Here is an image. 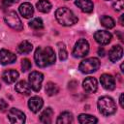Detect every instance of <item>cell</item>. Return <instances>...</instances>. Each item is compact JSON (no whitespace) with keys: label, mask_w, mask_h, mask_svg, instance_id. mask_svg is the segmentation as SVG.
<instances>
[{"label":"cell","mask_w":124,"mask_h":124,"mask_svg":"<svg viewBox=\"0 0 124 124\" xmlns=\"http://www.w3.org/2000/svg\"><path fill=\"white\" fill-rule=\"evenodd\" d=\"M55 18L63 26H71L78 22V16L68 8H58L55 12Z\"/></svg>","instance_id":"cell-2"},{"label":"cell","mask_w":124,"mask_h":124,"mask_svg":"<svg viewBox=\"0 0 124 124\" xmlns=\"http://www.w3.org/2000/svg\"><path fill=\"white\" fill-rule=\"evenodd\" d=\"M53 110L51 108H46L41 114H40V121L44 124H50L52 121Z\"/></svg>","instance_id":"cell-19"},{"label":"cell","mask_w":124,"mask_h":124,"mask_svg":"<svg viewBox=\"0 0 124 124\" xmlns=\"http://www.w3.org/2000/svg\"><path fill=\"white\" fill-rule=\"evenodd\" d=\"M100 81L103 87L107 90H113L115 88V80L114 78L109 74H103L100 77Z\"/></svg>","instance_id":"cell-11"},{"label":"cell","mask_w":124,"mask_h":124,"mask_svg":"<svg viewBox=\"0 0 124 124\" xmlns=\"http://www.w3.org/2000/svg\"><path fill=\"white\" fill-rule=\"evenodd\" d=\"M68 57V52L64 46V45L62 44V46H59V59L60 60H66Z\"/></svg>","instance_id":"cell-27"},{"label":"cell","mask_w":124,"mask_h":124,"mask_svg":"<svg viewBox=\"0 0 124 124\" xmlns=\"http://www.w3.org/2000/svg\"><path fill=\"white\" fill-rule=\"evenodd\" d=\"M89 52V44L85 39H79L73 49V55L77 58L84 57Z\"/></svg>","instance_id":"cell-6"},{"label":"cell","mask_w":124,"mask_h":124,"mask_svg":"<svg viewBox=\"0 0 124 124\" xmlns=\"http://www.w3.org/2000/svg\"><path fill=\"white\" fill-rule=\"evenodd\" d=\"M75 4L84 13H91L94 9L93 2L90 0H76Z\"/></svg>","instance_id":"cell-17"},{"label":"cell","mask_w":124,"mask_h":124,"mask_svg":"<svg viewBox=\"0 0 124 124\" xmlns=\"http://www.w3.org/2000/svg\"><path fill=\"white\" fill-rule=\"evenodd\" d=\"M34 59L37 66L41 68H45L54 64L56 57L54 50L50 46H45V47L39 46L35 51Z\"/></svg>","instance_id":"cell-1"},{"label":"cell","mask_w":124,"mask_h":124,"mask_svg":"<svg viewBox=\"0 0 124 124\" xmlns=\"http://www.w3.org/2000/svg\"><path fill=\"white\" fill-rule=\"evenodd\" d=\"M73 121H74L73 114L71 112L64 111L59 114V116L56 120V123L57 124H70V123H73Z\"/></svg>","instance_id":"cell-20"},{"label":"cell","mask_w":124,"mask_h":124,"mask_svg":"<svg viewBox=\"0 0 124 124\" xmlns=\"http://www.w3.org/2000/svg\"><path fill=\"white\" fill-rule=\"evenodd\" d=\"M7 108H8V104H7V102L4 101L3 99H0V110H1V111H4Z\"/></svg>","instance_id":"cell-31"},{"label":"cell","mask_w":124,"mask_h":124,"mask_svg":"<svg viewBox=\"0 0 124 124\" xmlns=\"http://www.w3.org/2000/svg\"><path fill=\"white\" fill-rule=\"evenodd\" d=\"M0 88H1V84H0Z\"/></svg>","instance_id":"cell-36"},{"label":"cell","mask_w":124,"mask_h":124,"mask_svg":"<svg viewBox=\"0 0 124 124\" xmlns=\"http://www.w3.org/2000/svg\"><path fill=\"white\" fill-rule=\"evenodd\" d=\"M100 20H101L102 25L105 26L106 28H108V29L113 28L114 25H115V21L113 20V18L108 16H102Z\"/></svg>","instance_id":"cell-24"},{"label":"cell","mask_w":124,"mask_h":124,"mask_svg":"<svg viewBox=\"0 0 124 124\" xmlns=\"http://www.w3.org/2000/svg\"><path fill=\"white\" fill-rule=\"evenodd\" d=\"M82 86H83V89L87 93H94V92H96V90L98 88V83H97V80L95 78L88 77L83 80Z\"/></svg>","instance_id":"cell-13"},{"label":"cell","mask_w":124,"mask_h":124,"mask_svg":"<svg viewBox=\"0 0 124 124\" xmlns=\"http://www.w3.org/2000/svg\"><path fill=\"white\" fill-rule=\"evenodd\" d=\"M4 19H5V22L13 29L16 30V31H20L23 29V25H22V22L20 20V18L18 17L17 14L14 11H11V12H8L5 16H4Z\"/></svg>","instance_id":"cell-5"},{"label":"cell","mask_w":124,"mask_h":124,"mask_svg":"<svg viewBox=\"0 0 124 124\" xmlns=\"http://www.w3.org/2000/svg\"><path fill=\"white\" fill-rule=\"evenodd\" d=\"M123 94H121L120 95V97H119V104H120V107L121 108H124V103H123Z\"/></svg>","instance_id":"cell-32"},{"label":"cell","mask_w":124,"mask_h":124,"mask_svg":"<svg viewBox=\"0 0 124 124\" xmlns=\"http://www.w3.org/2000/svg\"><path fill=\"white\" fill-rule=\"evenodd\" d=\"M19 0H3V4L5 7H9V6H12L16 3H17Z\"/></svg>","instance_id":"cell-30"},{"label":"cell","mask_w":124,"mask_h":124,"mask_svg":"<svg viewBox=\"0 0 124 124\" xmlns=\"http://www.w3.org/2000/svg\"><path fill=\"white\" fill-rule=\"evenodd\" d=\"M32 48H33V46L31 43H29L28 41H23L17 46V52L20 54H27L31 52Z\"/></svg>","instance_id":"cell-22"},{"label":"cell","mask_w":124,"mask_h":124,"mask_svg":"<svg viewBox=\"0 0 124 124\" xmlns=\"http://www.w3.org/2000/svg\"><path fill=\"white\" fill-rule=\"evenodd\" d=\"M123 17H124V15H122L121 16H120V18H119V22H120V24L121 25H123L124 23H123Z\"/></svg>","instance_id":"cell-34"},{"label":"cell","mask_w":124,"mask_h":124,"mask_svg":"<svg viewBox=\"0 0 124 124\" xmlns=\"http://www.w3.org/2000/svg\"><path fill=\"white\" fill-rule=\"evenodd\" d=\"M36 7L38 11L42 13H48L51 10V4L48 0H39V2L36 4Z\"/></svg>","instance_id":"cell-23"},{"label":"cell","mask_w":124,"mask_h":124,"mask_svg":"<svg viewBox=\"0 0 124 124\" xmlns=\"http://www.w3.org/2000/svg\"><path fill=\"white\" fill-rule=\"evenodd\" d=\"M120 69H121V71H122V72H124V70H123V64H121V65H120Z\"/></svg>","instance_id":"cell-35"},{"label":"cell","mask_w":124,"mask_h":124,"mask_svg":"<svg viewBox=\"0 0 124 124\" xmlns=\"http://www.w3.org/2000/svg\"><path fill=\"white\" fill-rule=\"evenodd\" d=\"M29 26H30L32 29L38 30V29H42V28L44 27V23H43L42 18L36 17V18H33V19L29 22Z\"/></svg>","instance_id":"cell-26"},{"label":"cell","mask_w":124,"mask_h":124,"mask_svg":"<svg viewBox=\"0 0 124 124\" xmlns=\"http://www.w3.org/2000/svg\"><path fill=\"white\" fill-rule=\"evenodd\" d=\"M44 80V75L40 72H32L29 75V85L31 87V89H33L34 91L38 92L40 91L41 87H42V82Z\"/></svg>","instance_id":"cell-7"},{"label":"cell","mask_w":124,"mask_h":124,"mask_svg":"<svg viewBox=\"0 0 124 124\" xmlns=\"http://www.w3.org/2000/svg\"><path fill=\"white\" fill-rule=\"evenodd\" d=\"M98 108L99 111L105 115V116H108L113 114L116 111V105L115 102L113 101L112 98L108 97V96H103L98 100Z\"/></svg>","instance_id":"cell-3"},{"label":"cell","mask_w":124,"mask_h":124,"mask_svg":"<svg viewBox=\"0 0 124 124\" xmlns=\"http://www.w3.org/2000/svg\"><path fill=\"white\" fill-rule=\"evenodd\" d=\"M31 62L29 59L25 58V59H22L21 61V68H22V72H27L28 70L31 69Z\"/></svg>","instance_id":"cell-28"},{"label":"cell","mask_w":124,"mask_h":124,"mask_svg":"<svg viewBox=\"0 0 124 124\" xmlns=\"http://www.w3.org/2000/svg\"><path fill=\"white\" fill-rule=\"evenodd\" d=\"M16 60V56L15 53L11 52L8 49H1L0 50V64L2 65H8L11 63H14Z\"/></svg>","instance_id":"cell-10"},{"label":"cell","mask_w":124,"mask_h":124,"mask_svg":"<svg viewBox=\"0 0 124 124\" xmlns=\"http://www.w3.org/2000/svg\"><path fill=\"white\" fill-rule=\"evenodd\" d=\"M112 7L115 11H122L123 10V0H116L112 4Z\"/></svg>","instance_id":"cell-29"},{"label":"cell","mask_w":124,"mask_h":124,"mask_svg":"<svg viewBox=\"0 0 124 124\" xmlns=\"http://www.w3.org/2000/svg\"><path fill=\"white\" fill-rule=\"evenodd\" d=\"M16 91L22 95H30L31 87L25 80H20L16 84Z\"/></svg>","instance_id":"cell-18"},{"label":"cell","mask_w":124,"mask_h":124,"mask_svg":"<svg viewBox=\"0 0 124 124\" xmlns=\"http://www.w3.org/2000/svg\"><path fill=\"white\" fill-rule=\"evenodd\" d=\"M98 54H99L100 56H104V55H105V50H104L103 47H100V48L98 49Z\"/></svg>","instance_id":"cell-33"},{"label":"cell","mask_w":124,"mask_h":124,"mask_svg":"<svg viewBox=\"0 0 124 124\" xmlns=\"http://www.w3.org/2000/svg\"><path fill=\"white\" fill-rule=\"evenodd\" d=\"M18 10H19L20 15H21L23 17H25V18L31 17V16H33V14H34V8H33V6H32L30 3H28V2L22 3V4L19 6Z\"/></svg>","instance_id":"cell-16"},{"label":"cell","mask_w":124,"mask_h":124,"mask_svg":"<svg viewBox=\"0 0 124 124\" xmlns=\"http://www.w3.org/2000/svg\"><path fill=\"white\" fill-rule=\"evenodd\" d=\"M78 120L80 124H94V123H97L98 122V119L93 116V115H90V114H85V113H81L78 115Z\"/></svg>","instance_id":"cell-21"},{"label":"cell","mask_w":124,"mask_h":124,"mask_svg":"<svg viewBox=\"0 0 124 124\" xmlns=\"http://www.w3.org/2000/svg\"><path fill=\"white\" fill-rule=\"evenodd\" d=\"M122 55H123V48H122L121 46H118V45L113 46L110 48V50L108 51V58L113 63H115L119 59H121Z\"/></svg>","instance_id":"cell-14"},{"label":"cell","mask_w":124,"mask_h":124,"mask_svg":"<svg viewBox=\"0 0 124 124\" xmlns=\"http://www.w3.org/2000/svg\"><path fill=\"white\" fill-rule=\"evenodd\" d=\"M111 38H112L111 34L108 31H106V30H98L94 34L95 41L98 44H100L101 46L108 45L111 41Z\"/></svg>","instance_id":"cell-9"},{"label":"cell","mask_w":124,"mask_h":124,"mask_svg":"<svg viewBox=\"0 0 124 124\" xmlns=\"http://www.w3.org/2000/svg\"><path fill=\"white\" fill-rule=\"evenodd\" d=\"M8 118H9V121L14 124H23L25 122V114L21 110L15 108L9 110Z\"/></svg>","instance_id":"cell-8"},{"label":"cell","mask_w":124,"mask_h":124,"mask_svg":"<svg viewBox=\"0 0 124 124\" xmlns=\"http://www.w3.org/2000/svg\"><path fill=\"white\" fill-rule=\"evenodd\" d=\"M58 91H59V88L55 83L49 81V82H47L46 84V93L48 96H53V95L57 94Z\"/></svg>","instance_id":"cell-25"},{"label":"cell","mask_w":124,"mask_h":124,"mask_svg":"<svg viewBox=\"0 0 124 124\" xmlns=\"http://www.w3.org/2000/svg\"><path fill=\"white\" fill-rule=\"evenodd\" d=\"M99 67H100L99 59L95 57H91V58H86L83 61H81L78 66V69L83 74H90V73L97 71Z\"/></svg>","instance_id":"cell-4"},{"label":"cell","mask_w":124,"mask_h":124,"mask_svg":"<svg viewBox=\"0 0 124 124\" xmlns=\"http://www.w3.org/2000/svg\"><path fill=\"white\" fill-rule=\"evenodd\" d=\"M18 73L16 71V70H13V69H10V70H7L5 71L3 74H2V79L6 82V83H14L17 78H18Z\"/></svg>","instance_id":"cell-15"},{"label":"cell","mask_w":124,"mask_h":124,"mask_svg":"<svg viewBox=\"0 0 124 124\" xmlns=\"http://www.w3.org/2000/svg\"><path fill=\"white\" fill-rule=\"evenodd\" d=\"M43 105H44V101L39 96H33L28 101V107L30 110L34 113L39 112V110H41V108H43Z\"/></svg>","instance_id":"cell-12"}]
</instances>
